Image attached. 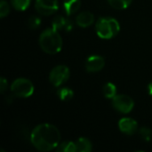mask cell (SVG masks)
<instances>
[{
  "label": "cell",
  "mask_w": 152,
  "mask_h": 152,
  "mask_svg": "<svg viewBox=\"0 0 152 152\" xmlns=\"http://www.w3.org/2000/svg\"><path fill=\"white\" fill-rule=\"evenodd\" d=\"M133 0H108L109 4L115 9L118 10H123L127 8Z\"/></svg>",
  "instance_id": "obj_16"
},
{
  "label": "cell",
  "mask_w": 152,
  "mask_h": 152,
  "mask_svg": "<svg viewBox=\"0 0 152 152\" xmlns=\"http://www.w3.org/2000/svg\"><path fill=\"white\" fill-rule=\"evenodd\" d=\"M76 147H77V151L80 152H90L93 149V145L92 142L85 137H81L79 139H77L76 142Z\"/></svg>",
  "instance_id": "obj_12"
},
{
  "label": "cell",
  "mask_w": 152,
  "mask_h": 152,
  "mask_svg": "<svg viewBox=\"0 0 152 152\" xmlns=\"http://www.w3.org/2000/svg\"><path fill=\"white\" fill-rule=\"evenodd\" d=\"M39 45L45 53L55 54L62 48V38L57 30L53 28H46L39 37Z\"/></svg>",
  "instance_id": "obj_2"
},
{
  "label": "cell",
  "mask_w": 152,
  "mask_h": 152,
  "mask_svg": "<svg viewBox=\"0 0 152 152\" xmlns=\"http://www.w3.org/2000/svg\"><path fill=\"white\" fill-rule=\"evenodd\" d=\"M68 20L67 19H65L63 16L61 15H58L56 17L53 18V21H52V28L55 30H61V29H65L66 28V26H67V23H68Z\"/></svg>",
  "instance_id": "obj_13"
},
{
  "label": "cell",
  "mask_w": 152,
  "mask_h": 152,
  "mask_svg": "<svg viewBox=\"0 0 152 152\" xmlns=\"http://www.w3.org/2000/svg\"><path fill=\"white\" fill-rule=\"evenodd\" d=\"M10 12V5L5 0H2L0 2V17L4 18Z\"/></svg>",
  "instance_id": "obj_20"
},
{
  "label": "cell",
  "mask_w": 152,
  "mask_h": 152,
  "mask_svg": "<svg viewBox=\"0 0 152 152\" xmlns=\"http://www.w3.org/2000/svg\"><path fill=\"white\" fill-rule=\"evenodd\" d=\"M28 24L30 28H37L41 24V19L37 16H30L28 20Z\"/></svg>",
  "instance_id": "obj_21"
},
{
  "label": "cell",
  "mask_w": 152,
  "mask_h": 152,
  "mask_svg": "<svg viewBox=\"0 0 152 152\" xmlns=\"http://www.w3.org/2000/svg\"><path fill=\"white\" fill-rule=\"evenodd\" d=\"M61 134L56 126L51 124H40L31 132L32 145L40 151H50L60 144Z\"/></svg>",
  "instance_id": "obj_1"
},
{
  "label": "cell",
  "mask_w": 152,
  "mask_h": 152,
  "mask_svg": "<svg viewBox=\"0 0 152 152\" xmlns=\"http://www.w3.org/2000/svg\"><path fill=\"white\" fill-rule=\"evenodd\" d=\"M69 77V69L65 65H58L54 67L49 75V80L50 83L53 86H61L64 83L67 82V80Z\"/></svg>",
  "instance_id": "obj_5"
},
{
  "label": "cell",
  "mask_w": 152,
  "mask_h": 152,
  "mask_svg": "<svg viewBox=\"0 0 152 152\" xmlns=\"http://www.w3.org/2000/svg\"><path fill=\"white\" fill-rule=\"evenodd\" d=\"M30 1L31 0H11V4L15 10L25 11L28 7Z\"/></svg>",
  "instance_id": "obj_18"
},
{
  "label": "cell",
  "mask_w": 152,
  "mask_h": 152,
  "mask_svg": "<svg viewBox=\"0 0 152 152\" xmlns=\"http://www.w3.org/2000/svg\"><path fill=\"white\" fill-rule=\"evenodd\" d=\"M7 86H8L7 80L4 77H1L0 78V92L4 94L7 90Z\"/></svg>",
  "instance_id": "obj_22"
},
{
  "label": "cell",
  "mask_w": 152,
  "mask_h": 152,
  "mask_svg": "<svg viewBox=\"0 0 152 152\" xmlns=\"http://www.w3.org/2000/svg\"><path fill=\"white\" fill-rule=\"evenodd\" d=\"M118 127L122 133H124L127 135H133L138 130V124L134 118H124L119 120Z\"/></svg>",
  "instance_id": "obj_9"
},
{
  "label": "cell",
  "mask_w": 152,
  "mask_h": 152,
  "mask_svg": "<svg viewBox=\"0 0 152 152\" xmlns=\"http://www.w3.org/2000/svg\"><path fill=\"white\" fill-rule=\"evenodd\" d=\"M56 151L58 152H76L77 151V147H76V143L73 142H69V141H66L63 142L61 143H60L58 145V147L56 148Z\"/></svg>",
  "instance_id": "obj_14"
},
{
  "label": "cell",
  "mask_w": 152,
  "mask_h": 152,
  "mask_svg": "<svg viewBox=\"0 0 152 152\" xmlns=\"http://www.w3.org/2000/svg\"><path fill=\"white\" fill-rule=\"evenodd\" d=\"M35 7L39 14L49 16L58 10V0H36Z\"/></svg>",
  "instance_id": "obj_7"
},
{
  "label": "cell",
  "mask_w": 152,
  "mask_h": 152,
  "mask_svg": "<svg viewBox=\"0 0 152 152\" xmlns=\"http://www.w3.org/2000/svg\"><path fill=\"white\" fill-rule=\"evenodd\" d=\"M112 106L114 109L122 113V114H127L132 111L134 106V100L126 94H117L112 99Z\"/></svg>",
  "instance_id": "obj_6"
},
{
  "label": "cell",
  "mask_w": 152,
  "mask_h": 152,
  "mask_svg": "<svg viewBox=\"0 0 152 152\" xmlns=\"http://www.w3.org/2000/svg\"><path fill=\"white\" fill-rule=\"evenodd\" d=\"M148 91H149V94L152 95V82L150 83V85L148 86Z\"/></svg>",
  "instance_id": "obj_23"
},
{
  "label": "cell",
  "mask_w": 152,
  "mask_h": 152,
  "mask_svg": "<svg viewBox=\"0 0 152 152\" xmlns=\"http://www.w3.org/2000/svg\"><path fill=\"white\" fill-rule=\"evenodd\" d=\"M11 91L15 97L28 98L33 94L34 86L30 80L24 77H20L12 83Z\"/></svg>",
  "instance_id": "obj_4"
},
{
  "label": "cell",
  "mask_w": 152,
  "mask_h": 152,
  "mask_svg": "<svg viewBox=\"0 0 152 152\" xmlns=\"http://www.w3.org/2000/svg\"><path fill=\"white\" fill-rule=\"evenodd\" d=\"M81 6L80 0H64L63 8L67 15H72L76 13Z\"/></svg>",
  "instance_id": "obj_11"
},
{
  "label": "cell",
  "mask_w": 152,
  "mask_h": 152,
  "mask_svg": "<svg viewBox=\"0 0 152 152\" xmlns=\"http://www.w3.org/2000/svg\"><path fill=\"white\" fill-rule=\"evenodd\" d=\"M140 136L145 142H150L152 138V131L148 127H142L139 130Z\"/></svg>",
  "instance_id": "obj_19"
},
{
  "label": "cell",
  "mask_w": 152,
  "mask_h": 152,
  "mask_svg": "<svg viewBox=\"0 0 152 152\" xmlns=\"http://www.w3.org/2000/svg\"><path fill=\"white\" fill-rule=\"evenodd\" d=\"M103 94L108 99H113L117 95V87L112 83H107L103 86Z\"/></svg>",
  "instance_id": "obj_15"
},
{
  "label": "cell",
  "mask_w": 152,
  "mask_h": 152,
  "mask_svg": "<svg viewBox=\"0 0 152 152\" xmlns=\"http://www.w3.org/2000/svg\"><path fill=\"white\" fill-rule=\"evenodd\" d=\"M57 94L61 101H69L70 99H72L74 93L69 87H61L58 90Z\"/></svg>",
  "instance_id": "obj_17"
},
{
  "label": "cell",
  "mask_w": 152,
  "mask_h": 152,
  "mask_svg": "<svg viewBox=\"0 0 152 152\" xmlns=\"http://www.w3.org/2000/svg\"><path fill=\"white\" fill-rule=\"evenodd\" d=\"M105 65V60L100 55H92L87 58L86 62V69L88 72H98L103 69Z\"/></svg>",
  "instance_id": "obj_8"
},
{
  "label": "cell",
  "mask_w": 152,
  "mask_h": 152,
  "mask_svg": "<svg viewBox=\"0 0 152 152\" xmlns=\"http://www.w3.org/2000/svg\"><path fill=\"white\" fill-rule=\"evenodd\" d=\"M95 30L99 37L102 39H110L118 34L120 25L119 22L114 18L102 17L97 20Z\"/></svg>",
  "instance_id": "obj_3"
},
{
  "label": "cell",
  "mask_w": 152,
  "mask_h": 152,
  "mask_svg": "<svg viewBox=\"0 0 152 152\" xmlns=\"http://www.w3.org/2000/svg\"><path fill=\"white\" fill-rule=\"evenodd\" d=\"M94 20V16L91 12L84 11L78 13L76 17V23L81 28H87L90 27Z\"/></svg>",
  "instance_id": "obj_10"
}]
</instances>
